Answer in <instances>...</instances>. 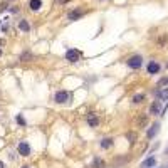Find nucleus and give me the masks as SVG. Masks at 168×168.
<instances>
[{
    "label": "nucleus",
    "mask_w": 168,
    "mask_h": 168,
    "mask_svg": "<svg viewBox=\"0 0 168 168\" xmlns=\"http://www.w3.org/2000/svg\"><path fill=\"white\" fill-rule=\"evenodd\" d=\"M71 99H72V94L69 93V91H56V94H54V103L56 104H67V103H71Z\"/></svg>",
    "instance_id": "obj_1"
},
{
    "label": "nucleus",
    "mask_w": 168,
    "mask_h": 168,
    "mask_svg": "<svg viewBox=\"0 0 168 168\" xmlns=\"http://www.w3.org/2000/svg\"><path fill=\"white\" fill-rule=\"evenodd\" d=\"M126 66H128L130 69H135V71L141 69V66H143V56H141V54H135V56H131V57H128Z\"/></svg>",
    "instance_id": "obj_2"
},
{
    "label": "nucleus",
    "mask_w": 168,
    "mask_h": 168,
    "mask_svg": "<svg viewBox=\"0 0 168 168\" xmlns=\"http://www.w3.org/2000/svg\"><path fill=\"white\" fill-rule=\"evenodd\" d=\"M66 59L71 64H76L81 59V51H77V49H67L66 51Z\"/></svg>",
    "instance_id": "obj_3"
},
{
    "label": "nucleus",
    "mask_w": 168,
    "mask_h": 168,
    "mask_svg": "<svg viewBox=\"0 0 168 168\" xmlns=\"http://www.w3.org/2000/svg\"><path fill=\"white\" fill-rule=\"evenodd\" d=\"M83 15H84V10L83 9H79V7H76V9H72V10L67 12V20L69 22H76V20H79Z\"/></svg>",
    "instance_id": "obj_4"
},
{
    "label": "nucleus",
    "mask_w": 168,
    "mask_h": 168,
    "mask_svg": "<svg viewBox=\"0 0 168 168\" xmlns=\"http://www.w3.org/2000/svg\"><path fill=\"white\" fill-rule=\"evenodd\" d=\"M158 133H160V121H155L150 128H148V131H146V138L148 140H153V138L156 136Z\"/></svg>",
    "instance_id": "obj_5"
},
{
    "label": "nucleus",
    "mask_w": 168,
    "mask_h": 168,
    "mask_svg": "<svg viewBox=\"0 0 168 168\" xmlns=\"http://www.w3.org/2000/svg\"><path fill=\"white\" fill-rule=\"evenodd\" d=\"M17 151H19L20 156H29V155H30V145L27 141H20L19 146H17Z\"/></svg>",
    "instance_id": "obj_6"
},
{
    "label": "nucleus",
    "mask_w": 168,
    "mask_h": 168,
    "mask_svg": "<svg viewBox=\"0 0 168 168\" xmlns=\"http://www.w3.org/2000/svg\"><path fill=\"white\" fill-rule=\"evenodd\" d=\"M86 123L91 126V128H98L99 126V118L96 113H89V114L86 116Z\"/></svg>",
    "instance_id": "obj_7"
},
{
    "label": "nucleus",
    "mask_w": 168,
    "mask_h": 168,
    "mask_svg": "<svg viewBox=\"0 0 168 168\" xmlns=\"http://www.w3.org/2000/svg\"><path fill=\"white\" fill-rule=\"evenodd\" d=\"M146 71H148V74H158L161 71V66H160L156 61H150L148 66H146Z\"/></svg>",
    "instance_id": "obj_8"
},
{
    "label": "nucleus",
    "mask_w": 168,
    "mask_h": 168,
    "mask_svg": "<svg viewBox=\"0 0 168 168\" xmlns=\"http://www.w3.org/2000/svg\"><path fill=\"white\" fill-rule=\"evenodd\" d=\"M161 113V101H153L151 103V106H150V114H153V116H156V114H160Z\"/></svg>",
    "instance_id": "obj_9"
},
{
    "label": "nucleus",
    "mask_w": 168,
    "mask_h": 168,
    "mask_svg": "<svg viewBox=\"0 0 168 168\" xmlns=\"http://www.w3.org/2000/svg\"><path fill=\"white\" fill-rule=\"evenodd\" d=\"M155 96H156L158 101H168V88H165V89H156L155 91Z\"/></svg>",
    "instance_id": "obj_10"
},
{
    "label": "nucleus",
    "mask_w": 168,
    "mask_h": 168,
    "mask_svg": "<svg viewBox=\"0 0 168 168\" xmlns=\"http://www.w3.org/2000/svg\"><path fill=\"white\" fill-rule=\"evenodd\" d=\"M155 165H156V158H155V156H148L145 161H141L140 168H153Z\"/></svg>",
    "instance_id": "obj_11"
},
{
    "label": "nucleus",
    "mask_w": 168,
    "mask_h": 168,
    "mask_svg": "<svg viewBox=\"0 0 168 168\" xmlns=\"http://www.w3.org/2000/svg\"><path fill=\"white\" fill-rule=\"evenodd\" d=\"M29 9L32 12H37L42 9V0H29Z\"/></svg>",
    "instance_id": "obj_12"
},
{
    "label": "nucleus",
    "mask_w": 168,
    "mask_h": 168,
    "mask_svg": "<svg viewBox=\"0 0 168 168\" xmlns=\"http://www.w3.org/2000/svg\"><path fill=\"white\" fill-rule=\"evenodd\" d=\"M101 148H103V150H109L111 146H113V145H114V140H113V138H103V140H101Z\"/></svg>",
    "instance_id": "obj_13"
},
{
    "label": "nucleus",
    "mask_w": 168,
    "mask_h": 168,
    "mask_svg": "<svg viewBox=\"0 0 168 168\" xmlns=\"http://www.w3.org/2000/svg\"><path fill=\"white\" fill-rule=\"evenodd\" d=\"M145 99H146V94H143V93H138V94H135V96L131 98L133 104H141Z\"/></svg>",
    "instance_id": "obj_14"
},
{
    "label": "nucleus",
    "mask_w": 168,
    "mask_h": 168,
    "mask_svg": "<svg viewBox=\"0 0 168 168\" xmlns=\"http://www.w3.org/2000/svg\"><path fill=\"white\" fill-rule=\"evenodd\" d=\"M104 167H106L104 160H101L99 156H96L94 160H93V165H91V168H104Z\"/></svg>",
    "instance_id": "obj_15"
},
{
    "label": "nucleus",
    "mask_w": 168,
    "mask_h": 168,
    "mask_svg": "<svg viewBox=\"0 0 168 168\" xmlns=\"http://www.w3.org/2000/svg\"><path fill=\"white\" fill-rule=\"evenodd\" d=\"M19 29H20L22 32H30V24H29L27 20H24V19H22V20L19 22Z\"/></svg>",
    "instance_id": "obj_16"
},
{
    "label": "nucleus",
    "mask_w": 168,
    "mask_h": 168,
    "mask_svg": "<svg viewBox=\"0 0 168 168\" xmlns=\"http://www.w3.org/2000/svg\"><path fill=\"white\" fill-rule=\"evenodd\" d=\"M32 59H34V56H32V52H29V51L22 52V56H20V61H32Z\"/></svg>",
    "instance_id": "obj_17"
},
{
    "label": "nucleus",
    "mask_w": 168,
    "mask_h": 168,
    "mask_svg": "<svg viewBox=\"0 0 168 168\" xmlns=\"http://www.w3.org/2000/svg\"><path fill=\"white\" fill-rule=\"evenodd\" d=\"M163 86H168V76H165V77H161L160 81H158V84H156L158 89H161Z\"/></svg>",
    "instance_id": "obj_18"
},
{
    "label": "nucleus",
    "mask_w": 168,
    "mask_h": 168,
    "mask_svg": "<svg viewBox=\"0 0 168 168\" xmlns=\"http://www.w3.org/2000/svg\"><path fill=\"white\" fill-rule=\"evenodd\" d=\"M146 116L143 114V116H140V118H138V126H140V128H145V126H146Z\"/></svg>",
    "instance_id": "obj_19"
},
{
    "label": "nucleus",
    "mask_w": 168,
    "mask_h": 168,
    "mask_svg": "<svg viewBox=\"0 0 168 168\" xmlns=\"http://www.w3.org/2000/svg\"><path fill=\"white\" fill-rule=\"evenodd\" d=\"M126 138L130 140V145H135V141H136V135H135V133H128Z\"/></svg>",
    "instance_id": "obj_20"
},
{
    "label": "nucleus",
    "mask_w": 168,
    "mask_h": 168,
    "mask_svg": "<svg viewBox=\"0 0 168 168\" xmlns=\"http://www.w3.org/2000/svg\"><path fill=\"white\" fill-rule=\"evenodd\" d=\"M167 42H168V35L165 34V35H161L160 39H158V46H165Z\"/></svg>",
    "instance_id": "obj_21"
},
{
    "label": "nucleus",
    "mask_w": 168,
    "mask_h": 168,
    "mask_svg": "<svg viewBox=\"0 0 168 168\" xmlns=\"http://www.w3.org/2000/svg\"><path fill=\"white\" fill-rule=\"evenodd\" d=\"M15 119H17V123H19L20 126H25V125H27V123H25V119H24V116H22V114H17V118H15Z\"/></svg>",
    "instance_id": "obj_22"
},
{
    "label": "nucleus",
    "mask_w": 168,
    "mask_h": 168,
    "mask_svg": "<svg viewBox=\"0 0 168 168\" xmlns=\"http://www.w3.org/2000/svg\"><path fill=\"white\" fill-rule=\"evenodd\" d=\"M7 10V4L4 2V4H0V12H5Z\"/></svg>",
    "instance_id": "obj_23"
},
{
    "label": "nucleus",
    "mask_w": 168,
    "mask_h": 168,
    "mask_svg": "<svg viewBox=\"0 0 168 168\" xmlns=\"http://www.w3.org/2000/svg\"><path fill=\"white\" fill-rule=\"evenodd\" d=\"M59 4H66V2H69V0H57Z\"/></svg>",
    "instance_id": "obj_24"
},
{
    "label": "nucleus",
    "mask_w": 168,
    "mask_h": 168,
    "mask_svg": "<svg viewBox=\"0 0 168 168\" xmlns=\"http://www.w3.org/2000/svg\"><path fill=\"white\" fill-rule=\"evenodd\" d=\"M0 168H5V163L4 161H0Z\"/></svg>",
    "instance_id": "obj_25"
},
{
    "label": "nucleus",
    "mask_w": 168,
    "mask_h": 168,
    "mask_svg": "<svg viewBox=\"0 0 168 168\" xmlns=\"http://www.w3.org/2000/svg\"><path fill=\"white\" fill-rule=\"evenodd\" d=\"M165 155H168V146H167V150H165Z\"/></svg>",
    "instance_id": "obj_26"
},
{
    "label": "nucleus",
    "mask_w": 168,
    "mask_h": 168,
    "mask_svg": "<svg viewBox=\"0 0 168 168\" xmlns=\"http://www.w3.org/2000/svg\"><path fill=\"white\" fill-rule=\"evenodd\" d=\"M22 168H30V167H27V165H24V167H22Z\"/></svg>",
    "instance_id": "obj_27"
},
{
    "label": "nucleus",
    "mask_w": 168,
    "mask_h": 168,
    "mask_svg": "<svg viewBox=\"0 0 168 168\" xmlns=\"http://www.w3.org/2000/svg\"><path fill=\"white\" fill-rule=\"evenodd\" d=\"M0 56H2V47H0Z\"/></svg>",
    "instance_id": "obj_28"
},
{
    "label": "nucleus",
    "mask_w": 168,
    "mask_h": 168,
    "mask_svg": "<svg viewBox=\"0 0 168 168\" xmlns=\"http://www.w3.org/2000/svg\"><path fill=\"white\" fill-rule=\"evenodd\" d=\"M167 69H168V62H167Z\"/></svg>",
    "instance_id": "obj_29"
}]
</instances>
